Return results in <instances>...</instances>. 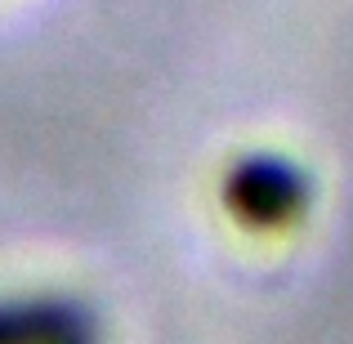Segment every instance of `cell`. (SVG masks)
<instances>
[{"instance_id":"cell-2","label":"cell","mask_w":353,"mask_h":344,"mask_svg":"<svg viewBox=\"0 0 353 344\" xmlns=\"http://www.w3.org/2000/svg\"><path fill=\"white\" fill-rule=\"evenodd\" d=\"M0 344H85L59 309H0Z\"/></svg>"},{"instance_id":"cell-1","label":"cell","mask_w":353,"mask_h":344,"mask_svg":"<svg viewBox=\"0 0 353 344\" xmlns=\"http://www.w3.org/2000/svg\"><path fill=\"white\" fill-rule=\"evenodd\" d=\"M241 210L255 215L259 224H273V219H286L291 206L300 201V183L273 161H259L241 170Z\"/></svg>"}]
</instances>
